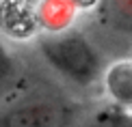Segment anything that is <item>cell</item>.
Masks as SVG:
<instances>
[{
	"label": "cell",
	"instance_id": "obj_4",
	"mask_svg": "<svg viewBox=\"0 0 132 127\" xmlns=\"http://www.w3.org/2000/svg\"><path fill=\"white\" fill-rule=\"evenodd\" d=\"M82 127H132V110L117 103H106L93 110Z\"/></svg>",
	"mask_w": 132,
	"mask_h": 127
},
{
	"label": "cell",
	"instance_id": "obj_5",
	"mask_svg": "<svg viewBox=\"0 0 132 127\" xmlns=\"http://www.w3.org/2000/svg\"><path fill=\"white\" fill-rule=\"evenodd\" d=\"M20 86V65L9 47L0 41V99L13 95Z\"/></svg>",
	"mask_w": 132,
	"mask_h": 127
},
{
	"label": "cell",
	"instance_id": "obj_2",
	"mask_svg": "<svg viewBox=\"0 0 132 127\" xmlns=\"http://www.w3.org/2000/svg\"><path fill=\"white\" fill-rule=\"evenodd\" d=\"M78 106L50 93L7 99L0 108V127H74Z\"/></svg>",
	"mask_w": 132,
	"mask_h": 127
},
{
	"label": "cell",
	"instance_id": "obj_6",
	"mask_svg": "<svg viewBox=\"0 0 132 127\" xmlns=\"http://www.w3.org/2000/svg\"><path fill=\"white\" fill-rule=\"evenodd\" d=\"M106 17L115 28L132 32V0H111L106 4Z\"/></svg>",
	"mask_w": 132,
	"mask_h": 127
},
{
	"label": "cell",
	"instance_id": "obj_1",
	"mask_svg": "<svg viewBox=\"0 0 132 127\" xmlns=\"http://www.w3.org/2000/svg\"><path fill=\"white\" fill-rule=\"evenodd\" d=\"M37 52L61 78L80 88H91L104 80L106 58L82 32L52 30L37 39Z\"/></svg>",
	"mask_w": 132,
	"mask_h": 127
},
{
	"label": "cell",
	"instance_id": "obj_3",
	"mask_svg": "<svg viewBox=\"0 0 132 127\" xmlns=\"http://www.w3.org/2000/svg\"><path fill=\"white\" fill-rule=\"evenodd\" d=\"M102 86L111 99V103L132 110V60L108 63Z\"/></svg>",
	"mask_w": 132,
	"mask_h": 127
}]
</instances>
